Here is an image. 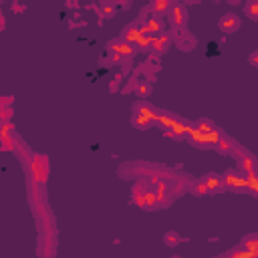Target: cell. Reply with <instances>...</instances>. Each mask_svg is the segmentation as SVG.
<instances>
[{"label":"cell","mask_w":258,"mask_h":258,"mask_svg":"<svg viewBox=\"0 0 258 258\" xmlns=\"http://www.w3.org/2000/svg\"><path fill=\"white\" fill-rule=\"evenodd\" d=\"M137 23L141 25V29L149 34H158V32H163V20L161 16H158L156 12H152V8H143Z\"/></svg>","instance_id":"1"},{"label":"cell","mask_w":258,"mask_h":258,"mask_svg":"<svg viewBox=\"0 0 258 258\" xmlns=\"http://www.w3.org/2000/svg\"><path fill=\"white\" fill-rule=\"evenodd\" d=\"M107 49H109V53L113 55V61L131 59V57L135 55V47L131 45V42L123 40V38H115V40H111L109 45H107Z\"/></svg>","instance_id":"2"},{"label":"cell","mask_w":258,"mask_h":258,"mask_svg":"<svg viewBox=\"0 0 258 258\" xmlns=\"http://www.w3.org/2000/svg\"><path fill=\"white\" fill-rule=\"evenodd\" d=\"M167 16H169V25L174 27L176 31H182L188 25V12H186V8L182 4H174V6H171L169 12H167Z\"/></svg>","instance_id":"3"},{"label":"cell","mask_w":258,"mask_h":258,"mask_svg":"<svg viewBox=\"0 0 258 258\" xmlns=\"http://www.w3.org/2000/svg\"><path fill=\"white\" fill-rule=\"evenodd\" d=\"M224 180V186L226 188H232V190H240L246 186V178H244V171L242 169H230L222 176Z\"/></svg>","instance_id":"4"},{"label":"cell","mask_w":258,"mask_h":258,"mask_svg":"<svg viewBox=\"0 0 258 258\" xmlns=\"http://www.w3.org/2000/svg\"><path fill=\"white\" fill-rule=\"evenodd\" d=\"M169 47H171V34L163 31V32L154 34V38H152V47H149V51H154L156 55H163V53H167Z\"/></svg>","instance_id":"5"},{"label":"cell","mask_w":258,"mask_h":258,"mask_svg":"<svg viewBox=\"0 0 258 258\" xmlns=\"http://www.w3.org/2000/svg\"><path fill=\"white\" fill-rule=\"evenodd\" d=\"M218 27H220V31H222V32L232 34V32H236V31L240 29V16H236L234 12L224 14V16L218 20Z\"/></svg>","instance_id":"6"},{"label":"cell","mask_w":258,"mask_h":258,"mask_svg":"<svg viewBox=\"0 0 258 258\" xmlns=\"http://www.w3.org/2000/svg\"><path fill=\"white\" fill-rule=\"evenodd\" d=\"M202 182L206 184V188H208V192H210V194H216V192H220V190L224 188V180H222V176L214 174V171L206 174V176L202 178Z\"/></svg>","instance_id":"7"},{"label":"cell","mask_w":258,"mask_h":258,"mask_svg":"<svg viewBox=\"0 0 258 258\" xmlns=\"http://www.w3.org/2000/svg\"><path fill=\"white\" fill-rule=\"evenodd\" d=\"M141 31H143V29H141V25L135 20V23H131V25L123 27V31H121V38H123V40H127V42H131V45H133V42L139 38Z\"/></svg>","instance_id":"8"},{"label":"cell","mask_w":258,"mask_h":258,"mask_svg":"<svg viewBox=\"0 0 258 258\" xmlns=\"http://www.w3.org/2000/svg\"><path fill=\"white\" fill-rule=\"evenodd\" d=\"M174 4H178V0H152V2H149V8H152V12H156L158 16H165Z\"/></svg>","instance_id":"9"},{"label":"cell","mask_w":258,"mask_h":258,"mask_svg":"<svg viewBox=\"0 0 258 258\" xmlns=\"http://www.w3.org/2000/svg\"><path fill=\"white\" fill-rule=\"evenodd\" d=\"M176 42H178V47H180L182 51H192L194 47L198 45V40L194 38L192 34H188V32H178V34H176Z\"/></svg>","instance_id":"10"},{"label":"cell","mask_w":258,"mask_h":258,"mask_svg":"<svg viewBox=\"0 0 258 258\" xmlns=\"http://www.w3.org/2000/svg\"><path fill=\"white\" fill-rule=\"evenodd\" d=\"M214 147H216L220 154H232L234 149H236L234 141H232L230 137H224V135H220V137L216 139V143H214Z\"/></svg>","instance_id":"11"},{"label":"cell","mask_w":258,"mask_h":258,"mask_svg":"<svg viewBox=\"0 0 258 258\" xmlns=\"http://www.w3.org/2000/svg\"><path fill=\"white\" fill-rule=\"evenodd\" d=\"M244 12L248 18L256 20L258 18V0H248V2L244 4Z\"/></svg>","instance_id":"12"},{"label":"cell","mask_w":258,"mask_h":258,"mask_svg":"<svg viewBox=\"0 0 258 258\" xmlns=\"http://www.w3.org/2000/svg\"><path fill=\"white\" fill-rule=\"evenodd\" d=\"M192 192L196 194V196H208V188H206V184L202 182V180H198V182H194L192 184Z\"/></svg>","instance_id":"13"},{"label":"cell","mask_w":258,"mask_h":258,"mask_svg":"<svg viewBox=\"0 0 258 258\" xmlns=\"http://www.w3.org/2000/svg\"><path fill=\"white\" fill-rule=\"evenodd\" d=\"M256 240H258V236H256V234H250V236H246V238L242 240V246H244V248H248L250 252H256V248H258Z\"/></svg>","instance_id":"14"},{"label":"cell","mask_w":258,"mask_h":258,"mask_svg":"<svg viewBox=\"0 0 258 258\" xmlns=\"http://www.w3.org/2000/svg\"><path fill=\"white\" fill-rule=\"evenodd\" d=\"M240 169H242V171H248V174H250V171H254V158L246 154V158L240 160Z\"/></svg>","instance_id":"15"},{"label":"cell","mask_w":258,"mask_h":258,"mask_svg":"<svg viewBox=\"0 0 258 258\" xmlns=\"http://www.w3.org/2000/svg\"><path fill=\"white\" fill-rule=\"evenodd\" d=\"M99 12H101V16H105V18H111V16L115 14V4H111V2H103V6L99 8Z\"/></svg>","instance_id":"16"},{"label":"cell","mask_w":258,"mask_h":258,"mask_svg":"<svg viewBox=\"0 0 258 258\" xmlns=\"http://www.w3.org/2000/svg\"><path fill=\"white\" fill-rule=\"evenodd\" d=\"M149 91H152V87H149L145 81H139V85H137V95H139V97H147Z\"/></svg>","instance_id":"17"},{"label":"cell","mask_w":258,"mask_h":258,"mask_svg":"<svg viewBox=\"0 0 258 258\" xmlns=\"http://www.w3.org/2000/svg\"><path fill=\"white\" fill-rule=\"evenodd\" d=\"M178 242H180V236H178L176 232L165 234V244H167V246H174V244H178Z\"/></svg>","instance_id":"18"},{"label":"cell","mask_w":258,"mask_h":258,"mask_svg":"<svg viewBox=\"0 0 258 258\" xmlns=\"http://www.w3.org/2000/svg\"><path fill=\"white\" fill-rule=\"evenodd\" d=\"M101 2H111V4H115V2H121V8H125V6H129V4H131V0H101Z\"/></svg>","instance_id":"19"},{"label":"cell","mask_w":258,"mask_h":258,"mask_svg":"<svg viewBox=\"0 0 258 258\" xmlns=\"http://www.w3.org/2000/svg\"><path fill=\"white\" fill-rule=\"evenodd\" d=\"M184 2H188V4H198V2H202V0H184Z\"/></svg>","instance_id":"20"}]
</instances>
